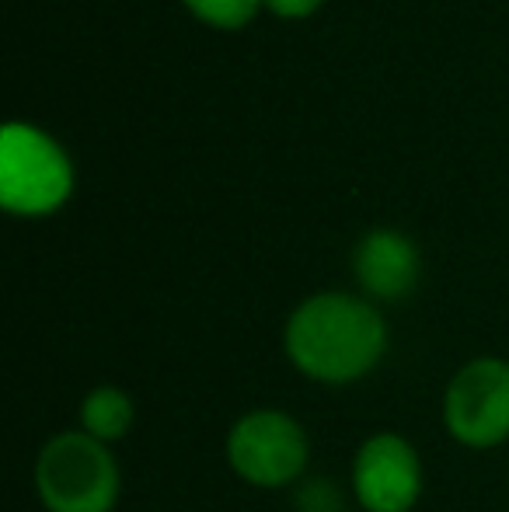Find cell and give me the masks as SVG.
Wrapping results in <instances>:
<instances>
[{
  "instance_id": "cell-8",
  "label": "cell",
  "mask_w": 509,
  "mask_h": 512,
  "mask_svg": "<svg viewBox=\"0 0 509 512\" xmlns=\"http://www.w3.org/2000/svg\"><path fill=\"white\" fill-rule=\"evenodd\" d=\"M136 418V408L126 391L119 387H95L88 398L81 401V429L95 436L98 443H116L129 432Z\"/></svg>"
},
{
  "instance_id": "cell-4",
  "label": "cell",
  "mask_w": 509,
  "mask_h": 512,
  "mask_svg": "<svg viewBox=\"0 0 509 512\" xmlns=\"http://www.w3.org/2000/svg\"><path fill=\"white\" fill-rule=\"evenodd\" d=\"M443 422L457 443L492 450L509 439V363L471 359L454 373L443 398Z\"/></svg>"
},
{
  "instance_id": "cell-3",
  "label": "cell",
  "mask_w": 509,
  "mask_h": 512,
  "mask_svg": "<svg viewBox=\"0 0 509 512\" xmlns=\"http://www.w3.org/2000/svg\"><path fill=\"white\" fill-rule=\"evenodd\" d=\"M307 436L286 411H248L227 436V460L234 474L255 488H283L307 467Z\"/></svg>"
},
{
  "instance_id": "cell-7",
  "label": "cell",
  "mask_w": 509,
  "mask_h": 512,
  "mask_svg": "<svg viewBox=\"0 0 509 512\" xmlns=\"http://www.w3.org/2000/svg\"><path fill=\"white\" fill-rule=\"evenodd\" d=\"M353 269L370 297L401 300L419 283V251L398 230H374L356 248Z\"/></svg>"
},
{
  "instance_id": "cell-2",
  "label": "cell",
  "mask_w": 509,
  "mask_h": 512,
  "mask_svg": "<svg viewBox=\"0 0 509 512\" xmlns=\"http://www.w3.org/2000/svg\"><path fill=\"white\" fill-rule=\"evenodd\" d=\"M35 488L49 512H112L119 499V467L105 443L84 429L60 432L42 446Z\"/></svg>"
},
{
  "instance_id": "cell-9",
  "label": "cell",
  "mask_w": 509,
  "mask_h": 512,
  "mask_svg": "<svg viewBox=\"0 0 509 512\" xmlns=\"http://www.w3.org/2000/svg\"><path fill=\"white\" fill-rule=\"evenodd\" d=\"M203 21L217 28H238L255 14L258 0H185Z\"/></svg>"
},
{
  "instance_id": "cell-1",
  "label": "cell",
  "mask_w": 509,
  "mask_h": 512,
  "mask_svg": "<svg viewBox=\"0 0 509 512\" xmlns=\"http://www.w3.org/2000/svg\"><path fill=\"white\" fill-rule=\"evenodd\" d=\"M387 324L367 300L349 293H318L286 324V356L304 377L321 384H353L381 363Z\"/></svg>"
},
{
  "instance_id": "cell-6",
  "label": "cell",
  "mask_w": 509,
  "mask_h": 512,
  "mask_svg": "<svg viewBox=\"0 0 509 512\" xmlns=\"http://www.w3.org/2000/svg\"><path fill=\"white\" fill-rule=\"evenodd\" d=\"M353 488L367 512H408L422 495L419 453L394 432L370 436L356 450Z\"/></svg>"
},
{
  "instance_id": "cell-10",
  "label": "cell",
  "mask_w": 509,
  "mask_h": 512,
  "mask_svg": "<svg viewBox=\"0 0 509 512\" xmlns=\"http://www.w3.org/2000/svg\"><path fill=\"white\" fill-rule=\"evenodd\" d=\"M265 4H269L276 14H283V18H304V14H311L321 0H265Z\"/></svg>"
},
{
  "instance_id": "cell-5",
  "label": "cell",
  "mask_w": 509,
  "mask_h": 512,
  "mask_svg": "<svg viewBox=\"0 0 509 512\" xmlns=\"http://www.w3.org/2000/svg\"><path fill=\"white\" fill-rule=\"evenodd\" d=\"M70 164L42 133L7 126L0 143V199L14 213H49L67 199Z\"/></svg>"
}]
</instances>
